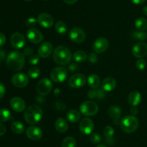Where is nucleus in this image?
Returning a JSON list of instances; mask_svg holds the SVG:
<instances>
[{
    "mask_svg": "<svg viewBox=\"0 0 147 147\" xmlns=\"http://www.w3.org/2000/svg\"><path fill=\"white\" fill-rule=\"evenodd\" d=\"M25 56L22 52H11L6 59V63L9 70L12 71H20L24 66Z\"/></svg>",
    "mask_w": 147,
    "mask_h": 147,
    "instance_id": "f257e3e1",
    "label": "nucleus"
},
{
    "mask_svg": "<svg viewBox=\"0 0 147 147\" xmlns=\"http://www.w3.org/2000/svg\"><path fill=\"white\" fill-rule=\"evenodd\" d=\"M72 53L68 48L63 46H59L55 48L53 53L54 61L60 66H66L72 60Z\"/></svg>",
    "mask_w": 147,
    "mask_h": 147,
    "instance_id": "f03ea898",
    "label": "nucleus"
},
{
    "mask_svg": "<svg viewBox=\"0 0 147 147\" xmlns=\"http://www.w3.org/2000/svg\"><path fill=\"white\" fill-rule=\"evenodd\" d=\"M42 115L43 111L40 106L37 105H32L25 109L24 118L27 123L30 125H34L41 120Z\"/></svg>",
    "mask_w": 147,
    "mask_h": 147,
    "instance_id": "7ed1b4c3",
    "label": "nucleus"
},
{
    "mask_svg": "<svg viewBox=\"0 0 147 147\" xmlns=\"http://www.w3.org/2000/svg\"><path fill=\"white\" fill-rule=\"evenodd\" d=\"M139 120L134 115H127L123 117L120 122L121 128L127 133L135 132L139 128Z\"/></svg>",
    "mask_w": 147,
    "mask_h": 147,
    "instance_id": "20e7f679",
    "label": "nucleus"
},
{
    "mask_svg": "<svg viewBox=\"0 0 147 147\" xmlns=\"http://www.w3.org/2000/svg\"><path fill=\"white\" fill-rule=\"evenodd\" d=\"M80 110L86 116H93L98 112V105L93 101H86L80 105Z\"/></svg>",
    "mask_w": 147,
    "mask_h": 147,
    "instance_id": "39448f33",
    "label": "nucleus"
},
{
    "mask_svg": "<svg viewBox=\"0 0 147 147\" xmlns=\"http://www.w3.org/2000/svg\"><path fill=\"white\" fill-rule=\"evenodd\" d=\"M50 77L54 82L61 83L67 77V71L62 66H57L54 68L50 72Z\"/></svg>",
    "mask_w": 147,
    "mask_h": 147,
    "instance_id": "423d86ee",
    "label": "nucleus"
},
{
    "mask_svg": "<svg viewBox=\"0 0 147 147\" xmlns=\"http://www.w3.org/2000/svg\"><path fill=\"white\" fill-rule=\"evenodd\" d=\"M68 36L70 40L76 43H81L86 40V34L83 29L80 27H73L69 31Z\"/></svg>",
    "mask_w": 147,
    "mask_h": 147,
    "instance_id": "0eeeda50",
    "label": "nucleus"
},
{
    "mask_svg": "<svg viewBox=\"0 0 147 147\" xmlns=\"http://www.w3.org/2000/svg\"><path fill=\"white\" fill-rule=\"evenodd\" d=\"M52 88H53V84L51 81L47 78H43L38 82L36 89L40 95L45 96L48 95L51 92Z\"/></svg>",
    "mask_w": 147,
    "mask_h": 147,
    "instance_id": "6e6552de",
    "label": "nucleus"
},
{
    "mask_svg": "<svg viewBox=\"0 0 147 147\" xmlns=\"http://www.w3.org/2000/svg\"><path fill=\"white\" fill-rule=\"evenodd\" d=\"M86 82V77L83 74H76L70 77L68 84L72 88L78 89L85 85Z\"/></svg>",
    "mask_w": 147,
    "mask_h": 147,
    "instance_id": "1a4fd4ad",
    "label": "nucleus"
},
{
    "mask_svg": "<svg viewBox=\"0 0 147 147\" xmlns=\"http://www.w3.org/2000/svg\"><path fill=\"white\" fill-rule=\"evenodd\" d=\"M11 83L14 86L22 88L29 84V77L26 74L17 73L11 77Z\"/></svg>",
    "mask_w": 147,
    "mask_h": 147,
    "instance_id": "9d476101",
    "label": "nucleus"
},
{
    "mask_svg": "<svg viewBox=\"0 0 147 147\" xmlns=\"http://www.w3.org/2000/svg\"><path fill=\"white\" fill-rule=\"evenodd\" d=\"M10 43H11V45L14 48L21 49L25 46L26 40L22 34L18 33V32H16L11 35Z\"/></svg>",
    "mask_w": 147,
    "mask_h": 147,
    "instance_id": "9b49d317",
    "label": "nucleus"
},
{
    "mask_svg": "<svg viewBox=\"0 0 147 147\" xmlns=\"http://www.w3.org/2000/svg\"><path fill=\"white\" fill-rule=\"evenodd\" d=\"M109 42L108 39L104 37H100L95 40L93 45V48L96 53H102L109 48Z\"/></svg>",
    "mask_w": 147,
    "mask_h": 147,
    "instance_id": "f8f14e48",
    "label": "nucleus"
},
{
    "mask_svg": "<svg viewBox=\"0 0 147 147\" xmlns=\"http://www.w3.org/2000/svg\"><path fill=\"white\" fill-rule=\"evenodd\" d=\"M79 129L82 133L90 135L94 130V123L90 118H85L80 120L79 124Z\"/></svg>",
    "mask_w": 147,
    "mask_h": 147,
    "instance_id": "ddd939ff",
    "label": "nucleus"
},
{
    "mask_svg": "<svg viewBox=\"0 0 147 147\" xmlns=\"http://www.w3.org/2000/svg\"><path fill=\"white\" fill-rule=\"evenodd\" d=\"M53 53V45L50 42H43L40 45L37 50V54L40 57L43 59H47L50 57V55Z\"/></svg>",
    "mask_w": 147,
    "mask_h": 147,
    "instance_id": "4468645a",
    "label": "nucleus"
},
{
    "mask_svg": "<svg viewBox=\"0 0 147 147\" xmlns=\"http://www.w3.org/2000/svg\"><path fill=\"white\" fill-rule=\"evenodd\" d=\"M37 22L44 28H50L54 24V19L47 13H41L37 17Z\"/></svg>",
    "mask_w": 147,
    "mask_h": 147,
    "instance_id": "2eb2a0df",
    "label": "nucleus"
},
{
    "mask_svg": "<svg viewBox=\"0 0 147 147\" xmlns=\"http://www.w3.org/2000/svg\"><path fill=\"white\" fill-rule=\"evenodd\" d=\"M133 55L138 59H142L147 56V43L144 42H139L136 43L132 49Z\"/></svg>",
    "mask_w": 147,
    "mask_h": 147,
    "instance_id": "dca6fc26",
    "label": "nucleus"
},
{
    "mask_svg": "<svg viewBox=\"0 0 147 147\" xmlns=\"http://www.w3.org/2000/svg\"><path fill=\"white\" fill-rule=\"evenodd\" d=\"M27 37L31 43L38 44L43 40V35L40 30L35 28H30L27 32Z\"/></svg>",
    "mask_w": 147,
    "mask_h": 147,
    "instance_id": "f3484780",
    "label": "nucleus"
},
{
    "mask_svg": "<svg viewBox=\"0 0 147 147\" xmlns=\"http://www.w3.org/2000/svg\"><path fill=\"white\" fill-rule=\"evenodd\" d=\"M42 131L37 126H30L26 130L27 137L32 141H39L42 138Z\"/></svg>",
    "mask_w": 147,
    "mask_h": 147,
    "instance_id": "a211bd4d",
    "label": "nucleus"
},
{
    "mask_svg": "<svg viewBox=\"0 0 147 147\" xmlns=\"http://www.w3.org/2000/svg\"><path fill=\"white\" fill-rule=\"evenodd\" d=\"M10 106L15 112H21L26 108V104L24 99L19 97H14L10 100Z\"/></svg>",
    "mask_w": 147,
    "mask_h": 147,
    "instance_id": "6ab92c4d",
    "label": "nucleus"
},
{
    "mask_svg": "<svg viewBox=\"0 0 147 147\" xmlns=\"http://www.w3.org/2000/svg\"><path fill=\"white\" fill-rule=\"evenodd\" d=\"M116 81L113 77H106L101 84V89L105 92H111L116 88Z\"/></svg>",
    "mask_w": 147,
    "mask_h": 147,
    "instance_id": "aec40b11",
    "label": "nucleus"
},
{
    "mask_svg": "<svg viewBox=\"0 0 147 147\" xmlns=\"http://www.w3.org/2000/svg\"><path fill=\"white\" fill-rule=\"evenodd\" d=\"M142 100V95L138 91H133L128 97V101L129 105L131 106H137Z\"/></svg>",
    "mask_w": 147,
    "mask_h": 147,
    "instance_id": "412c9836",
    "label": "nucleus"
},
{
    "mask_svg": "<svg viewBox=\"0 0 147 147\" xmlns=\"http://www.w3.org/2000/svg\"><path fill=\"white\" fill-rule=\"evenodd\" d=\"M55 128L59 133H65L68 129V122L64 118H59L55 122Z\"/></svg>",
    "mask_w": 147,
    "mask_h": 147,
    "instance_id": "4be33fe9",
    "label": "nucleus"
},
{
    "mask_svg": "<svg viewBox=\"0 0 147 147\" xmlns=\"http://www.w3.org/2000/svg\"><path fill=\"white\" fill-rule=\"evenodd\" d=\"M106 96V92L103 89H92L88 92V97L90 99H101Z\"/></svg>",
    "mask_w": 147,
    "mask_h": 147,
    "instance_id": "5701e85b",
    "label": "nucleus"
},
{
    "mask_svg": "<svg viewBox=\"0 0 147 147\" xmlns=\"http://www.w3.org/2000/svg\"><path fill=\"white\" fill-rule=\"evenodd\" d=\"M121 109L117 105H112L108 110V114L111 118L114 120H118L121 115Z\"/></svg>",
    "mask_w": 147,
    "mask_h": 147,
    "instance_id": "b1692460",
    "label": "nucleus"
},
{
    "mask_svg": "<svg viewBox=\"0 0 147 147\" xmlns=\"http://www.w3.org/2000/svg\"><path fill=\"white\" fill-rule=\"evenodd\" d=\"M88 84L91 89H98L100 84V79L97 74H90L88 79Z\"/></svg>",
    "mask_w": 147,
    "mask_h": 147,
    "instance_id": "393cba45",
    "label": "nucleus"
},
{
    "mask_svg": "<svg viewBox=\"0 0 147 147\" xmlns=\"http://www.w3.org/2000/svg\"><path fill=\"white\" fill-rule=\"evenodd\" d=\"M67 119L69 122H77L80 120V112L79 111L76 110H70L67 112Z\"/></svg>",
    "mask_w": 147,
    "mask_h": 147,
    "instance_id": "a878e982",
    "label": "nucleus"
},
{
    "mask_svg": "<svg viewBox=\"0 0 147 147\" xmlns=\"http://www.w3.org/2000/svg\"><path fill=\"white\" fill-rule=\"evenodd\" d=\"M88 56L87 53L84 51V50H76V52L73 54V59L76 61V62L78 63H83L87 59Z\"/></svg>",
    "mask_w": 147,
    "mask_h": 147,
    "instance_id": "bb28decb",
    "label": "nucleus"
},
{
    "mask_svg": "<svg viewBox=\"0 0 147 147\" xmlns=\"http://www.w3.org/2000/svg\"><path fill=\"white\" fill-rule=\"evenodd\" d=\"M11 130L16 134H21L24 132V126L20 121H14L11 125Z\"/></svg>",
    "mask_w": 147,
    "mask_h": 147,
    "instance_id": "cd10ccee",
    "label": "nucleus"
},
{
    "mask_svg": "<svg viewBox=\"0 0 147 147\" xmlns=\"http://www.w3.org/2000/svg\"><path fill=\"white\" fill-rule=\"evenodd\" d=\"M135 26L138 30L145 31L147 30V20L144 17H139L135 22Z\"/></svg>",
    "mask_w": 147,
    "mask_h": 147,
    "instance_id": "c85d7f7f",
    "label": "nucleus"
},
{
    "mask_svg": "<svg viewBox=\"0 0 147 147\" xmlns=\"http://www.w3.org/2000/svg\"><path fill=\"white\" fill-rule=\"evenodd\" d=\"M55 29L57 33L61 35L65 34L67 31V25L63 21H57L55 24Z\"/></svg>",
    "mask_w": 147,
    "mask_h": 147,
    "instance_id": "c756f323",
    "label": "nucleus"
},
{
    "mask_svg": "<svg viewBox=\"0 0 147 147\" xmlns=\"http://www.w3.org/2000/svg\"><path fill=\"white\" fill-rule=\"evenodd\" d=\"M131 36L134 40L144 41V40H146L147 39V33H146L145 31L136 30V31H134L132 33Z\"/></svg>",
    "mask_w": 147,
    "mask_h": 147,
    "instance_id": "7c9ffc66",
    "label": "nucleus"
},
{
    "mask_svg": "<svg viewBox=\"0 0 147 147\" xmlns=\"http://www.w3.org/2000/svg\"><path fill=\"white\" fill-rule=\"evenodd\" d=\"M76 141L73 137L68 136L64 138L62 142L61 147H76Z\"/></svg>",
    "mask_w": 147,
    "mask_h": 147,
    "instance_id": "2f4dec72",
    "label": "nucleus"
},
{
    "mask_svg": "<svg viewBox=\"0 0 147 147\" xmlns=\"http://www.w3.org/2000/svg\"><path fill=\"white\" fill-rule=\"evenodd\" d=\"M11 118V112L6 109H0V122H6Z\"/></svg>",
    "mask_w": 147,
    "mask_h": 147,
    "instance_id": "473e14b6",
    "label": "nucleus"
},
{
    "mask_svg": "<svg viewBox=\"0 0 147 147\" xmlns=\"http://www.w3.org/2000/svg\"><path fill=\"white\" fill-rule=\"evenodd\" d=\"M40 75V70L37 67H32L28 70V76L32 79H37Z\"/></svg>",
    "mask_w": 147,
    "mask_h": 147,
    "instance_id": "72a5a7b5",
    "label": "nucleus"
},
{
    "mask_svg": "<svg viewBox=\"0 0 147 147\" xmlns=\"http://www.w3.org/2000/svg\"><path fill=\"white\" fill-rule=\"evenodd\" d=\"M103 134L106 138H112L114 135V129L112 126L107 125L103 129Z\"/></svg>",
    "mask_w": 147,
    "mask_h": 147,
    "instance_id": "f704fd0d",
    "label": "nucleus"
},
{
    "mask_svg": "<svg viewBox=\"0 0 147 147\" xmlns=\"http://www.w3.org/2000/svg\"><path fill=\"white\" fill-rule=\"evenodd\" d=\"M39 61H40V56H38V54H32L30 56L29 58V63L30 65H37Z\"/></svg>",
    "mask_w": 147,
    "mask_h": 147,
    "instance_id": "c9c22d12",
    "label": "nucleus"
},
{
    "mask_svg": "<svg viewBox=\"0 0 147 147\" xmlns=\"http://www.w3.org/2000/svg\"><path fill=\"white\" fill-rule=\"evenodd\" d=\"M146 66V62L144 59H139L136 62V67L139 70H144Z\"/></svg>",
    "mask_w": 147,
    "mask_h": 147,
    "instance_id": "e433bc0d",
    "label": "nucleus"
},
{
    "mask_svg": "<svg viewBox=\"0 0 147 147\" xmlns=\"http://www.w3.org/2000/svg\"><path fill=\"white\" fill-rule=\"evenodd\" d=\"M90 140L93 144H99L101 141V138L98 133H91L90 135Z\"/></svg>",
    "mask_w": 147,
    "mask_h": 147,
    "instance_id": "4c0bfd02",
    "label": "nucleus"
},
{
    "mask_svg": "<svg viewBox=\"0 0 147 147\" xmlns=\"http://www.w3.org/2000/svg\"><path fill=\"white\" fill-rule=\"evenodd\" d=\"M37 22V20L36 19L33 18V17H30V18L27 19V20L25 22V24L30 28H34V27L36 25Z\"/></svg>",
    "mask_w": 147,
    "mask_h": 147,
    "instance_id": "58836bf2",
    "label": "nucleus"
},
{
    "mask_svg": "<svg viewBox=\"0 0 147 147\" xmlns=\"http://www.w3.org/2000/svg\"><path fill=\"white\" fill-rule=\"evenodd\" d=\"M98 56L95 53H90L88 56V61L91 63H96L98 62Z\"/></svg>",
    "mask_w": 147,
    "mask_h": 147,
    "instance_id": "ea45409f",
    "label": "nucleus"
},
{
    "mask_svg": "<svg viewBox=\"0 0 147 147\" xmlns=\"http://www.w3.org/2000/svg\"><path fill=\"white\" fill-rule=\"evenodd\" d=\"M6 92V88L2 83L0 82V99L4 96Z\"/></svg>",
    "mask_w": 147,
    "mask_h": 147,
    "instance_id": "a19ab883",
    "label": "nucleus"
},
{
    "mask_svg": "<svg viewBox=\"0 0 147 147\" xmlns=\"http://www.w3.org/2000/svg\"><path fill=\"white\" fill-rule=\"evenodd\" d=\"M32 53L33 50L31 48H27L24 49V51H23V53H24V55L25 56H30L31 55H32Z\"/></svg>",
    "mask_w": 147,
    "mask_h": 147,
    "instance_id": "79ce46f5",
    "label": "nucleus"
},
{
    "mask_svg": "<svg viewBox=\"0 0 147 147\" xmlns=\"http://www.w3.org/2000/svg\"><path fill=\"white\" fill-rule=\"evenodd\" d=\"M56 109L59 110H64L65 109V104L62 103V102H56Z\"/></svg>",
    "mask_w": 147,
    "mask_h": 147,
    "instance_id": "37998d69",
    "label": "nucleus"
},
{
    "mask_svg": "<svg viewBox=\"0 0 147 147\" xmlns=\"http://www.w3.org/2000/svg\"><path fill=\"white\" fill-rule=\"evenodd\" d=\"M6 43V36L2 33H0V47L4 46Z\"/></svg>",
    "mask_w": 147,
    "mask_h": 147,
    "instance_id": "c03bdc74",
    "label": "nucleus"
},
{
    "mask_svg": "<svg viewBox=\"0 0 147 147\" xmlns=\"http://www.w3.org/2000/svg\"><path fill=\"white\" fill-rule=\"evenodd\" d=\"M6 130L7 129H6L5 125L0 122V136H1V135H3L5 133Z\"/></svg>",
    "mask_w": 147,
    "mask_h": 147,
    "instance_id": "a18cd8bd",
    "label": "nucleus"
},
{
    "mask_svg": "<svg viewBox=\"0 0 147 147\" xmlns=\"http://www.w3.org/2000/svg\"><path fill=\"white\" fill-rule=\"evenodd\" d=\"M6 59V53L3 50L0 49V63L3 62Z\"/></svg>",
    "mask_w": 147,
    "mask_h": 147,
    "instance_id": "49530a36",
    "label": "nucleus"
},
{
    "mask_svg": "<svg viewBox=\"0 0 147 147\" xmlns=\"http://www.w3.org/2000/svg\"><path fill=\"white\" fill-rule=\"evenodd\" d=\"M130 112L131 114H132L133 115H137L138 112H139V110L136 108V106H132L130 110Z\"/></svg>",
    "mask_w": 147,
    "mask_h": 147,
    "instance_id": "de8ad7c7",
    "label": "nucleus"
},
{
    "mask_svg": "<svg viewBox=\"0 0 147 147\" xmlns=\"http://www.w3.org/2000/svg\"><path fill=\"white\" fill-rule=\"evenodd\" d=\"M68 69L70 71H76V69H78V66L76 63H71V64H70V66H69Z\"/></svg>",
    "mask_w": 147,
    "mask_h": 147,
    "instance_id": "09e8293b",
    "label": "nucleus"
},
{
    "mask_svg": "<svg viewBox=\"0 0 147 147\" xmlns=\"http://www.w3.org/2000/svg\"><path fill=\"white\" fill-rule=\"evenodd\" d=\"M132 2L135 4H142L146 1V0H131Z\"/></svg>",
    "mask_w": 147,
    "mask_h": 147,
    "instance_id": "8fccbe9b",
    "label": "nucleus"
},
{
    "mask_svg": "<svg viewBox=\"0 0 147 147\" xmlns=\"http://www.w3.org/2000/svg\"><path fill=\"white\" fill-rule=\"evenodd\" d=\"M63 1H64L65 3H66L67 4H73L77 2L78 0H63Z\"/></svg>",
    "mask_w": 147,
    "mask_h": 147,
    "instance_id": "3c124183",
    "label": "nucleus"
},
{
    "mask_svg": "<svg viewBox=\"0 0 147 147\" xmlns=\"http://www.w3.org/2000/svg\"><path fill=\"white\" fill-rule=\"evenodd\" d=\"M142 12H143L144 14H145V15L147 16V6H145V7H143Z\"/></svg>",
    "mask_w": 147,
    "mask_h": 147,
    "instance_id": "603ef678",
    "label": "nucleus"
},
{
    "mask_svg": "<svg viewBox=\"0 0 147 147\" xmlns=\"http://www.w3.org/2000/svg\"><path fill=\"white\" fill-rule=\"evenodd\" d=\"M96 147H107V146H106L105 145H103V144H99V145L97 146Z\"/></svg>",
    "mask_w": 147,
    "mask_h": 147,
    "instance_id": "864d4df0",
    "label": "nucleus"
},
{
    "mask_svg": "<svg viewBox=\"0 0 147 147\" xmlns=\"http://www.w3.org/2000/svg\"><path fill=\"white\" fill-rule=\"evenodd\" d=\"M24 1H32V0H24Z\"/></svg>",
    "mask_w": 147,
    "mask_h": 147,
    "instance_id": "5fc2aeb1",
    "label": "nucleus"
},
{
    "mask_svg": "<svg viewBox=\"0 0 147 147\" xmlns=\"http://www.w3.org/2000/svg\"><path fill=\"white\" fill-rule=\"evenodd\" d=\"M44 1H47V0H44Z\"/></svg>",
    "mask_w": 147,
    "mask_h": 147,
    "instance_id": "6e6d98bb",
    "label": "nucleus"
}]
</instances>
